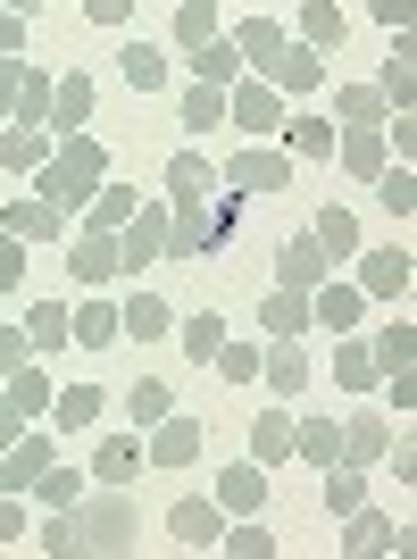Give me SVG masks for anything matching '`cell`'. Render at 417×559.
Here are the masks:
<instances>
[{
    "instance_id": "cell-60",
    "label": "cell",
    "mask_w": 417,
    "mask_h": 559,
    "mask_svg": "<svg viewBox=\"0 0 417 559\" xmlns=\"http://www.w3.org/2000/svg\"><path fill=\"white\" fill-rule=\"evenodd\" d=\"M0 50H25V17L17 9H0Z\"/></svg>"
},
{
    "instance_id": "cell-8",
    "label": "cell",
    "mask_w": 417,
    "mask_h": 559,
    "mask_svg": "<svg viewBox=\"0 0 417 559\" xmlns=\"http://www.w3.org/2000/svg\"><path fill=\"white\" fill-rule=\"evenodd\" d=\"M350 259H359V276H350V284H359L368 301H401V293L417 284V259H409V251H393V242H376V251H350Z\"/></svg>"
},
{
    "instance_id": "cell-41",
    "label": "cell",
    "mask_w": 417,
    "mask_h": 559,
    "mask_svg": "<svg viewBox=\"0 0 417 559\" xmlns=\"http://www.w3.org/2000/svg\"><path fill=\"white\" fill-rule=\"evenodd\" d=\"M25 492H34L43 510H75V501H84V476H75V467H59V460H50V467H43V476H34V485H25Z\"/></svg>"
},
{
    "instance_id": "cell-61",
    "label": "cell",
    "mask_w": 417,
    "mask_h": 559,
    "mask_svg": "<svg viewBox=\"0 0 417 559\" xmlns=\"http://www.w3.org/2000/svg\"><path fill=\"white\" fill-rule=\"evenodd\" d=\"M0 9H17V17H34V9H43V0H0Z\"/></svg>"
},
{
    "instance_id": "cell-56",
    "label": "cell",
    "mask_w": 417,
    "mask_h": 559,
    "mask_svg": "<svg viewBox=\"0 0 417 559\" xmlns=\"http://www.w3.org/2000/svg\"><path fill=\"white\" fill-rule=\"evenodd\" d=\"M376 467H393L401 485H417V443H384V460H376Z\"/></svg>"
},
{
    "instance_id": "cell-35",
    "label": "cell",
    "mask_w": 417,
    "mask_h": 559,
    "mask_svg": "<svg viewBox=\"0 0 417 559\" xmlns=\"http://www.w3.org/2000/svg\"><path fill=\"white\" fill-rule=\"evenodd\" d=\"M318 476H325V510H334V518H350L359 501H368V467L334 460V467H318Z\"/></svg>"
},
{
    "instance_id": "cell-20",
    "label": "cell",
    "mask_w": 417,
    "mask_h": 559,
    "mask_svg": "<svg viewBox=\"0 0 417 559\" xmlns=\"http://www.w3.org/2000/svg\"><path fill=\"white\" fill-rule=\"evenodd\" d=\"M50 159L68 167L75 185H100V176H109V142H100V134H84V126H75V134H59V142H50Z\"/></svg>"
},
{
    "instance_id": "cell-21",
    "label": "cell",
    "mask_w": 417,
    "mask_h": 559,
    "mask_svg": "<svg viewBox=\"0 0 417 559\" xmlns=\"http://www.w3.org/2000/svg\"><path fill=\"white\" fill-rule=\"evenodd\" d=\"M384 443H393V418H384V409L343 418V460H350V467H376V460H384Z\"/></svg>"
},
{
    "instance_id": "cell-37",
    "label": "cell",
    "mask_w": 417,
    "mask_h": 559,
    "mask_svg": "<svg viewBox=\"0 0 417 559\" xmlns=\"http://www.w3.org/2000/svg\"><path fill=\"white\" fill-rule=\"evenodd\" d=\"M242 75V50L226 43V34H208L201 50H192V84H234Z\"/></svg>"
},
{
    "instance_id": "cell-5",
    "label": "cell",
    "mask_w": 417,
    "mask_h": 559,
    "mask_svg": "<svg viewBox=\"0 0 417 559\" xmlns=\"http://www.w3.org/2000/svg\"><path fill=\"white\" fill-rule=\"evenodd\" d=\"M259 384L276 401L309 393V334H267V350H259Z\"/></svg>"
},
{
    "instance_id": "cell-22",
    "label": "cell",
    "mask_w": 417,
    "mask_h": 559,
    "mask_svg": "<svg viewBox=\"0 0 417 559\" xmlns=\"http://www.w3.org/2000/svg\"><path fill=\"white\" fill-rule=\"evenodd\" d=\"M325 276H334V259H325L309 234H293V242L276 251V284H293V293H309V284H325Z\"/></svg>"
},
{
    "instance_id": "cell-36",
    "label": "cell",
    "mask_w": 417,
    "mask_h": 559,
    "mask_svg": "<svg viewBox=\"0 0 417 559\" xmlns=\"http://www.w3.org/2000/svg\"><path fill=\"white\" fill-rule=\"evenodd\" d=\"M25 343H34V359L68 350V309H59V301H34V309H25Z\"/></svg>"
},
{
    "instance_id": "cell-17",
    "label": "cell",
    "mask_w": 417,
    "mask_h": 559,
    "mask_svg": "<svg viewBox=\"0 0 417 559\" xmlns=\"http://www.w3.org/2000/svg\"><path fill=\"white\" fill-rule=\"evenodd\" d=\"M343 551H350V559H368V551H409V526H393L384 510H368V501H359V510H350V526H343Z\"/></svg>"
},
{
    "instance_id": "cell-26",
    "label": "cell",
    "mask_w": 417,
    "mask_h": 559,
    "mask_svg": "<svg viewBox=\"0 0 417 559\" xmlns=\"http://www.w3.org/2000/svg\"><path fill=\"white\" fill-rule=\"evenodd\" d=\"M50 126H9V134H0V167H9V176H34V167L50 159Z\"/></svg>"
},
{
    "instance_id": "cell-10",
    "label": "cell",
    "mask_w": 417,
    "mask_h": 559,
    "mask_svg": "<svg viewBox=\"0 0 417 559\" xmlns=\"http://www.w3.org/2000/svg\"><path fill=\"white\" fill-rule=\"evenodd\" d=\"M68 226H75V217L50 210L43 192H25V201H9V210H0V234H17L25 251H34V242H68Z\"/></svg>"
},
{
    "instance_id": "cell-12",
    "label": "cell",
    "mask_w": 417,
    "mask_h": 559,
    "mask_svg": "<svg viewBox=\"0 0 417 559\" xmlns=\"http://www.w3.org/2000/svg\"><path fill=\"white\" fill-rule=\"evenodd\" d=\"M142 460H151V467H192V460H201V418L167 409V418L142 435Z\"/></svg>"
},
{
    "instance_id": "cell-48",
    "label": "cell",
    "mask_w": 417,
    "mask_h": 559,
    "mask_svg": "<svg viewBox=\"0 0 417 559\" xmlns=\"http://www.w3.org/2000/svg\"><path fill=\"white\" fill-rule=\"evenodd\" d=\"M368 359H376V376H393V368H409V359H417V334H409V326H376Z\"/></svg>"
},
{
    "instance_id": "cell-6",
    "label": "cell",
    "mask_w": 417,
    "mask_h": 559,
    "mask_svg": "<svg viewBox=\"0 0 417 559\" xmlns=\"http://www.w3.org/2000/svg\"><path fill=\"white\" fill-rule=\"evenodd\" d=\"M50 460H59V435H50L43 418H25V435H17L9 451H0V492H25V485H34V476H43Z\"/></svg>"
},
{
    "instance_id": "cell-44",
    "label": "cell",
    "mask_w": 417,
    "mask_h": 559,
    "mask_svg": "<svg viewBox=\"0 0 417 559\" xmlns=\"http://www.w3.org/2000/svg\"><path fill=\"white\" fill-rule=\"evenodd\" d=\"M217 551H234V559H276V535H267L259 510H251V518H234L226 535H217Z\"/></svg>"
},
{
    "instance_id": "cell-23",
    "label": "cell",
    "mask_w": 417,
    "mask_h": 559,
    "mask_svg": "<svg viewBox=\"0 0 417 559\" xmlns=\"http://www.w3.org/2000/svg\"><path fill=\"white\" fill-rule=\"evenodd\" d=\"M293 460L334 467L343 460V418H293Z\"/></svg>"
},
{
    "instance_id": "cell-53",
    "label": "cell",
    "mask_w": 417,
    "mask_h": 559,
    "mask_svg": "<svg viewBox=\"0 0 417 559\" xmlns=\"http://www.w3.org/2000/svg\"><path fill=\"white\" fill-rule=\"evenodd\" d=\"M25 359H34V343H25V326H0V376H17Z\"/></svg>"
},
{
    "instance_id": "cell-16",
    "label": "cell",
    "mask_w": 417,
    "mask_h": 559,
    "mask_svg": "<svg viewBox=\"0 0 417 559\" xmlns=\"http://www.w3.org/2000/svg\"><path fill=\"white\" fill-rule=\"evenodd\" d=\"M208 192H217V159H201V151H176V159H167V210H192V201H208Z\"/></svg>"
},
{
    "instance_id": "cell-1",
    "label": "cell",
    "mask_w": 417,
    "mask_h": 559,
    "mask_svg": "<svg viewBox=\"0 0 417 559\" xmlns=\"http://www.w3.org/2000/svg\"><path fill=\"white\" fill-rule=\"evenodd\" d=\"M68 518H75V551H100V559L134 551V526H142V518H134V492H126V485H100L93 501H75Z\"/></svg>"
},
{
    "instance_id": "cell-13",
    "label": "cell",
    "mask_w": 417,
    "mask_h": 559,
    "mask_svg": "<svg viewBox=\"0 0 417 559\" xmlns=\"http://www.w3.org/2000/svg\"><path fill=\"white\" fill-rule=\"evenodd\" d=\"M359 318H368V293H359V284H309V326H325V334H350L359 326Z\"/></svg>"
},
{
    "instance_id": "cell-42",
    "label": "cell",
    "mask_w": 417,
    "mask_h": 559,
    "mask_svg": "<svg viewBox=\"0 0 417 559\" xmlns=\"http://www.w3.org/2000/svg\"><path fill=\"white\" fill-rule=\"evenodd\" d=\"M117 68H126V84H134V93H159V84H167V50H159V43H126V59H117Z\"/></svg>"
},
{
    "instance_id": "cell-25",
    "label": "cell",
    "mask_w": 417,
    "mask_h": 559,
    "mask_svg": "<svg viewBox=\"0 0 417 559\" xmlns=\"http://www.w3.org/2000/svg\"><path fill=\"white\" fill-rule=\"evenodd\" d=\"M117 334H126V343H159V334H176V309L151 301V293H134V301L117 309Z\"/></svg>"
},
{
    "instance_id": "cell-46",
    "label": "cell",
    "mask_w": 417,
    "mask_h": 559,
    "mask_svg": "<svg viewBox=\"0 0 417 559\" xmlns=\"http://www.w3.org/2000/svg\"><path fill=\"white\" fill-rule=\"evenodd\" d=\"M184 126H192V134L226 126V84H184Z\"/></svg>"
},
{
    "instance_id": "cell-31",
    "label": "cell",
    "mask_w": 417,
    "mask_h": 559,
    "mask_svg": "<svg viewBox=\"0 0 417 559\" xmlns=\"http://www.w3.org/2000/svg\"><path fill=\"white\" fill-rule=\"evenodd\" d=\"M334 384L343 393H376V359H368L359 334H334Z\"/></svg>"
},
{
    "instance_id": "cell-54",
    "label": "cell",
    "mask_w": 417,
    "mask_h": 559,
    "mask_svg": "<svg viewBox=\"0 0 417 559\" xmlns=\"http://www.w3.org/2000/svg\"><path fill=\"white\" fill-rule=\"evenodd\" d=\"M17 84H25V59H17V50H0V117L17 109Z\"/></svg>"
},
{
    "instance_id": "cell-32",
    "label": "cell",
    "mask_w": 417,
    "mask_h": 559,
    "mask_svg": "<svg viewBox=\"0 0 417 559\" xmlns=\"http://www.w3.org/2000/svg\"><path fill=\"white\" fill-rule=\"evenodd\" d=\"M259 326H267V334H309V293H293V284H276V293L259 301Z\"/></svg>"
},
{
    "instance_id": "cell-57",
    "label": "cell",
    "mask_w": 417,
    "mask_h": 559,
    "mask_svg": "<svg viewBox=\"0 0 417 559\" xmlns=\"http://www.w3.org/2000/svg\"><path fill=\"white\" fill-rule=\"evenodd\" d=\"M25 535V492H0V543Z\"/></svg>"
},
{
    "instance_id": "cell-2",
    "label": "cell",
    "mask_w": 417,
    "mask_h": 559,
    "mask_svg": "<svg viewBox=\"0 0 417 559\" xmlns=\"http://www.w3.org/2000/svg\"><path fill=\"white\" fill-rule=\"evenodd\" d=\"M217 185L242 192V201H267V192L293 185V151H284V142H242V151L217 167Z\"/></svg>"
},
{
    "instance_id": "cell-15",
    "label": "cell",
    "mask_w": 417,
    "mask_h": 559,
    "mask_svg": "<svg viewBox=\"0 0 417 559\" xmlns=\"http://www.w3.org/2000/svg\"><path fill=\"white\" fill-rule=\"evenodd\" d=\"M226 518H251V510H267V467L259 460H234L226 476H217V492H208Z\"/></svg>"
},
{
    "instance_id": "cell-58",
    "label": "cell",
    "mask_w": 417,
    "mask_h": 559,
    "mask_svg": "<svg viewBox=\"0 0 417 559\" xmlns=\"http://www.w3.org/2000/svg\"><path fill=\"white\" fill-rule=\"evenodd\" d=\"M17 435H25V409H17V401H9V384H0V451L17 443Z\"/></svg>"
},
{
    "instance_id": "cell-24",
    "label": "cell",
    "mask_w": 417,
    "mask_h": 559,
    "mask_svg": "<svg viewBox=\"0 0 417 559\" xmlns=\"http://www.w3.org/2000/svg\"><path fill=\"white\" fill-rule=\"evenodd\" d=\"M142 467H151V460H142V435H109V443L93 451V476H100V485H126V492H134Z\"/></svg>"
},
{
    "instance_id": "cell-3",
    "label": "cell",
    "mask_w": 417,
    "mask_h": 559,
    "mask_svg": "<svg viewBox=\"0 0 417 559\" xmlns=\"http://www.w3.org/2000/svg\"><path fill=\"white\" fill-rule=\"evenodd\" d=\"M226 126H242L251 142H276V126H284V93L267 84V75L242 68V75L226 84Z\"/></svg>"
},
{
    "instance_id": "cell-45",
    "label": "cell",
    "mask_w": 417,
    "mask_h": 559,
    "mask_svg": "<svg viewBox=\"0 0 417 559\" xmlns=\"http://www.w3.org/2000/svg\"><path fill=\"white\" fill-rule=\"evenodd\" d=\"M167 409H176V393H167L159 376H142V384H126V418H134V426H159Z\"/></svg>"
},
{
    "instance_id": "cell-19",
    "label": "cell",
    "mask_w": 417,
    "mask_h": 559,
    "mask_svg": "<svg viewBox=\"0 0 417 559\" xmlns=\"http://www.w3.org/2000/svg\"><path fill=\"white\" fill-rule=\"evenodd\" d=\"M334 159H343V176L376 185V167L393 159V151H384V134H376V126H334Z\"/></svg>"
},
{
    "instance_id": "cell-59",
    "label": "cell",
    "mask_w": 417,
    "mask_h": 559,
    "mask_svg": "<svg viewBox=\"0 0 417 559\" xmlns=\"http://www.w3.org/2000/svg\"><path fill=\"white\" fill-rule=\"evenodd\" d=\"M84 17H93V25H126V17H134V0H84Z\"/></svg>"
},
{
    "instance_id": "cell-18",
    "label": "cell",
    "mask_w": 417,
    "mask_h": 559,
    "mask_svg": "<svg viewBox=\"0 0 417 559\" xmlns=\"http://www.w3.org/2000/svg\"><path fill=\"white\" fill-rule=\"evenodd\" d=\"M75 126H93V75L59 68V84H50V134H75Z\"/></svg>"
},
{
    "instance_id": "cell-4",
    "label": "cell",
    "mask_w": 417,
    "mask_h": 559,
    "mask_svg": "<svg viewBox=\"0 0 417 559\" xmlns=\"http://www.w3.org/2000/svg\"><path fill=\"white\" fill-rule=\"evenodd\" d=\"M68 276L84 284V293H109V284L126 276V251H117V234H100V226H68Z\"/></svg>"
},
{
    "instance_id": "cell-30",
    "label": "cell",
    "mask_w": 417,
    "mask_h": 559,
    "mask_svg": "<svg viewBox=\"0 0 417 559\" xmlns=\"http://www.w3.org/2000/svg\"><path fill=\"white\" fill-rule=\"evenodd\" d=\"M226 43L242 50V68H267V59L284 50V25H276V17H242V25L226 34Z\"/></svg>"
},
{
    "instance_id": "cell-11",
    "label": "cell",
    "mask_w": 417,
    "mask_h": 559,
    "mask_svg": "<svg viewBox=\"0 0 417 559\" xmlns=\"http://www.w3.org/2000/svg\"><path fill=\"white\" fill-rule=\"evenodd\" d=\"M117 251H126V276H134V267H159V259H167V210L134 201V217L117 226Z\"/></svg>"
},
{
    "instance_id": "cell-40",
    "label": "cell",
    "mask_w": 417,
    "mask_h": 559,
    "mask_svg": "<svg viewBox=\"0 0 417 559\" xmlns=\"http://www.w3.org/2000/svg\"><path fill=\"white\" fill-rule=\"evenodd\" d=\"M9 384V401H17L25 418H50V376H43V359H25L17 376H0Z\"/></svg>"
},
{
    "instance_id": "cell-7",
    "label": "cell",
    "mask_w": 417,
    "mask_h": 559,
    "mask_svg": "<svg viewBox=\"0 0 417 559\" xmlns=\"http://www.w3.org/2000/svg\"><path fill=\"white\" fill-rule=\"evenodd\" d=\"M251 75H267L284 100H301V93H318V84H325V50H309L301 34H284V50L267 59V68H251Z\"/></svg>"
},
{
    "instance_id": "cell-47",
    "label": "cell",
    "mask_w": 417,
    "mask_h": 559,
    "mask_svg": "<svg viewBox=\"0 0 417 559\" xmlns=\"http://www.w3.org/2000/svg\"><path fill=\"white\" fill-rule=\"evenodd\" d=\"M334 117H343V126H384V93H376V84H343V93H334Z\"/></svg>"
},
{
    "instance_id": "cell-38",
    "label": "cell",
    "mask_w": 417,
    "mask_h": 559,
    "mask_svg": "<svg viewBox=\"0 0 417 559\" xmlns=\"http://www.w3.org/2000/svg\"><path fill=\"white\" fill-rule=\"evenodd\" d=\"M208 34H226V17H217V0H176V50H201Z\"/></svg>"
},
{
    "instance_id": "cell-49",
    "label": "cell",
    "mask_w": 417,
    "mask_h": 559,
    "mask_svg": "<svg viewBox=\"0 0 417 559\" xmlns=\"http://www.w3.org/2000/svg\"><path fill=\"white\" fill-rule=\"evenodd\" d=\"M208 368L226 376V384H259V343H234V334H226V343H217V359H208Z\"/></svg>"
},
{
    "instance_id": "cell-27",
    "label": "cell",
    "mask_w": 417,
    "mask_h": 559,
    "mask_svg": "<svg viewBox=\"0 0 417 559\" xmlns=\"http://www.w3.org/2000/svg\"><path fill=\"white\" fill-rule=\"evenodd\" d=\"M251 460H259V467L293 460V409H284V401H276V409H259V418H251Z\"/></svg>"
},
{
    "instance_id": "cell-33",
    "label": "cell",
    "mask_w": 417,
    "mask_h": 559,
    "mask_svg": "<svg viewBox=\"0 0 417 559\" xmlns=\"http://www.w3.org/2000/svg\"><path fill=\"white\" fill-rule=\"evenodd\" d=\"M376 201H384L393 217H417V167L409 159H384V167H376Z\"/></svg>"
},
{
    "instance_id": "cell-55",
    "label": "cell",
    "mask_w": 417,
    "mask_h": 559,
    "mask_svg": "<svg viewBox=\"0 0 417 559\" xmlns=\"http://www.w3.org/2000/svg\"><path fill=\"white\" fill-rule=\"evenodd\" d=\"M368 17H376V25H384V34H401V25H409V17H417V0H368Z\"/></svg>"
},
{
    "instance_id": "cell-50",
    "label": "cell",
    "mask_w": 417,
    "mask_h": 559,
    "mask_svg": "<svg viewBox=\"0 0 417 559\" xmlns=\"http://www.w3.org/2000/svg\"><path fill=\"white\" fill-rule=\"evenodd\" d=\"M176 334H184L192 359H217V343H226V318H217V309H201V318H184Z\"/></svg>"
},
{
    "instance_id": "cell-51",
    "label": "cell",
    "mask_w": 417,
    "mask_h": 559,
    "mask_svg": "<svg viewBox=\"0 0 417 559\" xmlns=\"http://www.w3.org/2000/svg\"><path fill=\"white\" fill-rule=\"evenodd\" d=\"M34 543H43L50 559H75V518H68V510H43V526H34Z\"/></svg>"
},
{
    "instance_id": "cell-52",
    "label": "cell",
    "mask_w": 417,
    "mask_h": 559,
    "mask_svg": "<svg viewBox=\"0 0 417 559\" xmlns=\"http://www.w3.org/2000/svg\"><path fill=\"white\" fill-rule=\"evenodd\" d=\"M17 284H25V242L0 234V293H17Z\"/></svg>"
},
{
    "instance_id": "cell-39",
    "label": "cell",
    "mask_w": 417,
    "mask_h": 559,
    "mask_svg": "<svg viewBox=\"0 0 417 559\" xmlns=\"http://www.w3.org/2000/svg\"><path fill=\"white\" fill-rule=\"evenodd\" d=\"M50 84H59L50 68H25V84H17V109H9V126H50Z\"/></svg>"
},
{
    "instance_id": "cell-9",
    "label": "cell",
    "mask_w": 417,
    "mask_h": 559,
    "mask_svg": "<svg viewBox=\"0 0 417 559\" xmlns=\"http://www.w3.org/2000/svg\"><path fill=\"white\" fill-rule=\"evenodd\" d=\"M217 535H226V510L201 501V492H184V501L167 510V543H176V551H217Z\"/></svg>"
},
{
    "instance_id": "cell-29",
    "label": "cell",
    "mask_w": 417,
    "mask_h": 559,
    "mask_svg": "<svg viewBox=\"0 0 417 559\" xmlns=\"http://www.w3.org/2000/svg\"><path fill=\"white\" fill-rule=\"evenodd\" d=\"M68 343L109 350V343H117V301H84V309H68Z\"/></svg>"
},
{
    "instance_id": "cell-43",
    "label": "cell",
    "mask_w": 417,
    "mask_h": 559,
    "mask_svg": "<svg viewBox=\"0 0 417 559\" xmlns=\"http://www.w3.org/2000/svg\"><path fill=\"white\" fill-rule=\"evenodd\" d=\"M343 34H350V25H343V9H334V0H301V43H309V50H334Z\"/></svg>"
},
{
    "instance_id": "cell-14",
    "label": "cell",
    "mask_w": 417,
    "mask_h": 559,
    "mask_svg": "<svg viewBox=\"0 0 417 559\" xmlns=\"http://www.w3.org/2000/svg\"><path fill=\"white\" fill-rule=\"evenodd\" d=\"M100 409H109V384H59L50 393V435H84V426H100Z\"/></svg>"
},
{
    "instance_id": "cell-34",
    "label": "cell",
    "mask_w": 417,
    "mask_h": 559,
    "mask_svg": "<svg viewBox=\"0 0 417 559\" xmlns=\"http://www.w3.org/2000/svg\"><path fill=\"white\" fill-rule=\"evenodd\" d=\"M309 242H318V251L334 259V267H343V259L359 251V217H350V210H318V226H309Z\"/></svg>"
},
{
    "instance_id": "cell-28",
    "label": "cell",
    "mask_w": 417,
    "mask_h": 559,
    "mask_svg": "<svg viewBox=\"0 0 417 559\" xmlns=\"http://www.w3.org/2000/svg\"><path fill=\"white\" fill-rule=\"evenodd\" d=\"M276 142L293 151V159H334V126H325V117H284Z\"/></svg>"
}]
</instances>
